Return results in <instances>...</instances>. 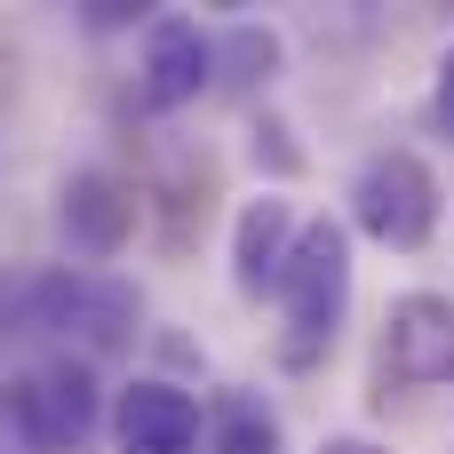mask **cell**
I'll return each instance as SVG.
<instances>
[{"label": "cell", "mask_w": 454, "mask_h": 454, "mask_svg": "<svg viewBox=\"0 0 454 454\" xmlns=\"http://www.w3.org/2000/svg\"><path fill=\"white\" fill-rule=\"evenodd\" d=\"M112 431L128 454H192L200 447V399L168 375H136L112 407Z\"/></svg>", "instance_id": "6"}, {"label": "cell", "mask_w": 454, "mask_h": 454, "mask_svg": "<svg viewBox=\"0 0 454 454\" xmlns=\"http://www.w3.org/2000/svg\"><path fill=\"white\" fill-rule=\"evenodd\" d=\"M271 72H279L271 24H231L223 40H207V88H263Z\"/></svg>", "instance_id": "9"}, {"label": "cell", "mask_w": 454, "mask_h": 454, "mask_svg": "<svg viewBox=\"0 0 454 454\" xmlns=\"http://www.w3.org/2000/svg\"><path fill=\"white\" fill-rule=\"evenodd\" d=\"M128 231H136L128 184L104 176V168H80V176L64 184V239H72V255H120Z\"/></svg>", "instance_id": "7"}, {"label": "cell", "mask_w": 454, "mask_h": 454, "mask_svg": "<svg viewBox=\"0 0 454 454\" xmlns=\"http://www.w3.org/2000/svg\"><path fill=\"white\" fill-rule=\"evenodd\" d=\"M279 136H287V128H279V120H263V128H255V160H271L279 176H295V168H303V152H287Z\"/></svg>", "instance_id": "11"}, {"label": "cell", "mask_w": 454, "mask_h": 454, "mask_svg": "<svg viewBox=\"0 0 454 454\" xmlns=\"http://www.w3.org/2000/svg\"><path fill=\"white\" fill-rule=\"evenodd\" d=\"M287 247H295V207H287L279 192L247 200L239 223H231V287H239V295H271Z\"/></svg>", "instance_id": "8"}, {"label": "cell", "mask_w": 454, "mask_h": 454, "mask_svg": "<svg viewBox=\"0 0 454 454\" xmlns=\"http://www.w3.org/2000/svg\"><path fill=\"white\" fill-rule=\"evenodd\" d=\"M207 88V32L192 16H152L144 24V56H136V96L152 112H184Z\"/></svg>", "instance_id": "5"}, {"label": "cell", "mask_w": 454, "mask_h": 454, "mask_svg": "<svg viewBox=\"0 0 454 454\" xmlns=\"http://www.w3.org/2000/svg\"><path fill=\"white\" fill-rule=\"evenodd\" d=\"M319 454H391V447H375V439H359V431H343V439H319Z\"/></svg>", "instance_id": "13"}, {"label": "cell", "mask_w": 454, "mask_h": 454, "mask_svg": "<svg viewBox=\"0 0 454 454\" xmlns=\"http://www.w3.org/2000/svg\"><path fill=\"white\" fill-rule=\"evenodd\" d=\"M351 223L383 247H423L439 231V176L423 152H375L351 184Z\"/></svg>", "instance_id": "3"}, {"label": "cell", "mask_w": 454, "mask_h": 454, "mask_svg": "<svg viewBox=\"0 0 454 454\" xmlns=\"http://www.w3.org/2000/svg\"><path fill=\"white\" fill-rule=\"evenodd\" d=\"M279 311H287V367H311L319 351H335L343 335V311H351V231L335 215H311L295 223V247L279 263Z\"/></svg>", "instance_id": "1"}, {"label": "cell", "mask_w": 454, "mask_h": 454, "mask_svg": "<svg viewBox=\"0 0 454 454\" xmlns=\"http://www.w3.org/2000/svg\"><path fill=\"white\" fill-rule=\"evenodd\" d=\"M200 431H215V454H279V415L255 399V391H223Z\"/></svg>", "instance_id": "10"}, {"label": "cell", "mask_w": 454, "mask_h": 454, "mask_svg": "<svg viewBox=\"0 0 454 454\" xmlns=\"http://www.w3.org/2000/svg\"><path fill=\"white\" fill-rule=\"evenodd\" d=\"M383 375L391 383H423V391H454V295H399L383 319Z\"/></svg>", "instance_id": "4"}, {"label": "cell", "mask_w": 454, "mask_h": 454, "mask_svg": "<svg viewBox=\"0 0 454 454\" xmlns=\"http://www.w3.org/2000/svg\"><path fill=\"white\" fill-rule=\"evenodd\" d=\"M439 128L454 136V48H447V64H439Z\"/></svg>", "instance_id": "12"}, {"label": "cell", "mask_w": 454, "mask_h": 454, "mask_svg": "<svg viewBox=\"0 0 454 454\" xmlns=\"http://www.w3.org/2000/svg\"><path fill=\"white\" fill-rule=\"evenodd\" d=\"M0 391H8L0 415L16 423L24 447H40V454H72L96 431V415H104V391H96L88 359H48V367H32V375H16Z\"/></svg>", "instance_id": "2"}]
</instances>
